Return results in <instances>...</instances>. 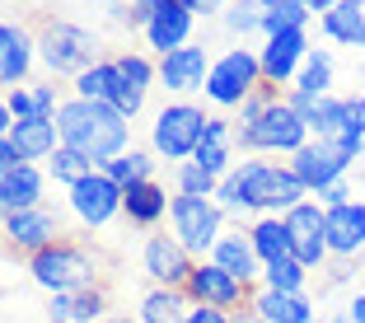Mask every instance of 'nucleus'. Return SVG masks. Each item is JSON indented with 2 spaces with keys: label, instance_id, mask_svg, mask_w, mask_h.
Masks as SVG:
<instances>
[{
  "label": "nucleus",
  "instance_id": "nucleus-1",
  "mask_svg": "<svg viewBox=\"0 0 365 323\" xmlns=\"http://www.w3.org/2000/svg\"><path fill=\"white\" fill-rule=\"evenodd\" d=\"M300 202H309V188L290 173V164L281 169L272 160H239L215 188V206L225 215H286Z\"/></svg>",
  "mask_w": 365,
  "mask_h": 323
},
{
  "label": "nucleus",
  "instance_id": "nucleus-2",
  "mask_svg": "<svg viewBox=\"0 0 365 323\" xmlns=\"http://www.w3.org/2000/svg\"><path fill=\"white\" fill-rule=\"evenodd\" d=\"M56 131H61L66 150H80L98 169L131 150V118H122L108 103H94V98H66L56 108Z\"/></svg>",
  "mask_w": 365,
  "mask_h": 323
},
{
  "label": "nucleus",
  "instance_id": "nucleus-3",
  "mask_svg": "<svg viewBox=\"0 0 365 323\" xmlns=\"http://www.w3.org/2000/svg\"><path fill=\"white\" fill-rule=\"evenodd\" d=\"M29 272H33V281L52 295H76V291L103 286V258H98V248L85 244V239H76V235H66V239H56L52 248L33 253Z\"/></svg>",
  "mask_w": 365,
  "mask_h": 323
},
{
  "label": "nucleus",
  "instance_id": "nucleus-4",
  "mask_svg": "<svg viewBox=\"0 0 365 323\" xmlns=\"http://www.w3.org/2000/svg\"><path fill=\"white\" fill-rule=\"evenodd\" d=\"M33 47H38V61H43L56 80L61 76L80 80L89 66L103 61V56H98V38L89 29H80V24H71V19H33Z\"/></svg>",
  "mask_w": 365,
  "mask_h": 323
},
{
  "label": "nucleus",
  "instance_id": "nucleus-5",
  "mask_svg": "<svg viewBox=\"0 0 365 323\" xmlns=\"http://www.w3.org/2000/svg\"><path fill=\"white\" fill-rule=\"evenodd\" d=\"M304 140H309V127L281 94L267 103V113L253 127H235V145L248 155H295Z\"/></svg>",
  "mask_w": 365,
  "mask_h": 323
},
{
  "label": "nucleus",
  "instance_id": "nucleus-6",
  "mask_svg": "<svg viewBox=\"0 0 365 323\" xmlns=\"http://www.w3.org/2000/svg\"><path fill=\"white\" fill-rule=\"evenodd\" d=\"M169 225H173V239H178L197 262H206L211 248L220 244V235H225V211L215 206V197H182V193H173Z\"/></svg>",
  "mask_w": 365,
  "mask_h": 323
},
{
  "label": "nucleus",
  "instance_id": "nucleus-7",
  "mask_svg": "<svg viewBox=\"0 0 365 323\" xmlns=\"http://www.w3.org/2000/svg\"><path fill=\"white\" fill-rule=\"evenodd\" d=\"M262 89V61L248 47H230L225 56H215L211 76H206V98L215 108H239L248 94Z\"/></svg>",
  "mask_w": 365,
  "mask_h": 323
},
{
  "label": "nucleus",
  "instance_id": "nucleus-8",
  "mask_svg": "<svg viewBox=\"0 0 365 323\" xmlns=\"http://www.w3.org/2000/svg\"><path fill=\"white\" fill-rule=\"evenodd\" d=\"M202 136H206V113L197 103H164L160 113H155L150 140H155V150H160L164 160H173V164L192 160Z\"/></svg>",
  "mask_w": 365,
  "mask_h": 323
},
{
  "label": "nucleus",
  "instance_id": "nucleus-9",
  "mask_svg": "<svg viewBox=\"0 0 365 323\" xmlns=\"http://www.w3.org/2000/svg\"><path fill=\"white\" fill-rule=\"evenodd\" d=\"M351 164L356 160L342 150V145H333V140H323V136H309L300 150L290 155V173L309 188V197L323 193V188H333V183H342Z\"/></svg>",
  "mask_w": 365,
  "mask_h": 323
},
{
  "label": "nucleus",
  "instance_id": "nucleus-10",
  "mask_svg": "<svg viewBox=\"0 0 365 323\" xmlns=\"http://www.w3.org/2000/svg\"><path fill=\"white\" fill-rule=\"evenodd\" d=\"M182 295L192 304H211V309H225V314H244L253 304V286L235 281L230 272L215 267V262H197L187 286H182Z\"/></svg>",
  "mask_w": 365,
  "mask_h": 323
},
{
  "label": "nucleus",
  "instance_id": "nucleus-11",
  "mask_svg": "<svg viewBox=\"0 0 365 323\" xmlns=\"http://www.w3.org/2000/svg\"><path fill=\"white\" fill-rule=\"evenodd\" d=\"M286 220V235H290V258L304 262V267H323V262L333 258L328 253V215H323L319 202H300L295 211L281 215Z\"/></svg>",
  "mask_w": 365,
  "mask_h": 323
},
{
  "label": "nucleus",
  "instance_id": "nucleus-12",
  "mask_svg": "<svg viewBox=\"0 0 365 323\" xmlns=\"http://www.w3.org/2000/svg\"><path fill=\"white\" fill-rule=\"evenodd\" d=\"M71 211H76V220L85 230H103L108 220L122 215V188L98 169V173H89V178H80V183L71 188Z\"/></svg>",
  "mask_w": 365,
  "mask_h": 323
},
{
  "label": "nucleus",
  "instance_id": "nucleus-13",
  "mask_svg": "<svg viewBox=\"0 0 365 323\" xmlns=\"http://www.w3.org/2000/svg\"><path fill=\"white\" fill-rule=\"evenodd\" d=\"M0 235H5V244L14 248V253H43V248H52L56 239H66V225L61 215L52 211V206H29V211L10 215L5 225H0Z\"/></svg>",
  "mask_w": 365,
  "mask_h": 323
},
{
  "label": "nucleus",
  "instance_id": "nucleus-14",
  "mask_svg": "<svg viewBox=\"0 0 365 323\" xmlns=\"http://www.w3.org/2000/svg\"><path fill=\"white\" fill-rule=\"evenodd\" d=\"M140 262H145V277L155 286H169V291H182L187 277H192V267H197V258L173 235H150L145 248H140Z\"/></svg>",
  "mask_w": 365,
  "mask_h": 323
},
{
  "label": "nucleus",
  "instance_id": "nucleus-15",
  "mask_svg": "<svg viewBox=\"0 0 365 323\" xmlns=\"http://www.w3.org/2000/svg\"><path fill=\"white\" fill-rule=\"evenodd\" d=\"M309 38H304V29H290V33H277V38H267V47L258 52L262 61V85L281 89V85H295V76H300L304 56H309Z\"/></svg>",
  "mask_w": 365,
  "mask_h": 323
},
{
  "label": "nucleus",
  "instance_id": "nucleus-16",
  "mask_svg": "<svg viewBox=\"0 0 365 323\" xmlns=\"http://www.w3.org/2000/svg\"><path fill=\"white\" fill-rule=\"evenodd\" d=\"M113 71H118V94H113V108H118L122 118H136L140 108H145V94L160 76H155V61L145 52H122L113 56Z\"/></svg>",
  "mask_w": 365,
  "mask_h": 323
},
{
  "label": "nucleus",
  "instance_id": "nucleus-17",
  "mask_svg": "<svg viewBox=\"0 0 365 323\" xmlns=\"http://www.w3.org/2000/svg\"><path fill=\"white\" fill-rule=\"evenodd\" d=\"M211 56H206V47H178V52L160 56L155 61V76H160V85L169 89V94H197V89H206V76H211Z\"/></svg>",
  "mask_w": 365,
  "mask_h": 323
},
{
  "label": "nucleus",
  "instance_id": "nucleus-18",
  "mask_svg": "<svg viewBox=\"0 0 365 323\" xmlns=\"http://www.w3.org/2000/svg\"><path fill=\"white\" fill-rule=\"evenodd\" d=\"M192 19L197 14L187 10V5H178V0H164L160 10L145 19V47H150L155 56H169L178 52V47H187V38H192Z\"/></svg>",
  "mask_w": 365,
  "mask_h": 323
},
{
  "label": "nucleus",
  "instance_id": "nucleus-19",
  "mask_svg": "<svg viewBox=\"0 0 365 323\" xmlns=\"http://www.w3.org/2000/svg\"><path fill=\"white\" fill-rule=\"evenodd\" d=\"M33 61H38V47H33V29L0 19V85H10V89L29 85Z\"/></svg>",
  "mask_w": 365,
  "mask_h": 323
},
{
  "label": "nucleus",
  "instance_id": "nucleus-20",
  "mask_svg": "<svg viewBox=\"0 0 365 323\" xmlns=\"http://www.w3.org/2000/svg\"><path fill=\"white\" fill-rule=\"evenodd\" d=\"M29 206H43V173H38V164H19V169L0 173V225L10 215L29 211Z\"/></svg>",
  "mask_w": 365,
  "mask_h": 323
},
{
  "label": "nucleus",
  "instance_id": "nucleus-21",
  "mask_svg": "<svg viewBox=\"0 0 365 323\" xmlns=\"http://www.w3.org/2000/svg\"><path fill=\"white\" fill-rule=\"evenodd\" d=\"M323 215H328V253L333 258H356L365 248V202L333 206Z\"/></svg>",
  "mask_w": 365,
  "mask_h": 323
},
{
  "label": "nucleus",
  "instance_id": "nucleus-22",
  "mask_svg": "<svg viewBox=\"0 0 365 323\" xmlns=\"http://www.w3.org/2000/svg\"><path fill=\"white\" fill-rule=\"evenodd\" d=\"M206 262H215L220 272H230V277L244 281V286H253V281L262 277V262H258V253H253V239L248 235H220V244L211 248Z\"/></svg>",
  "mask_w": 365,
  "mask_h": 323
},
{
  "label": "nucleus",
  "instance_id": "nucleus-23",
  "mask_svg": "<svg viewBox=\"0 0 365 323\" xmlns=\"http://www.w3.org/2000/svg\"><path fill=\"white\" fill-rule=\"evenodd\" d=\"M248 309L262 323H314V304L304 295H286V291H272V286H258Z\"/></svg>",
  "mask_w": 365,
  "mask_h": 323
},
{
  "label": "nucleus",
  "instance_id": "nucleus-24",
  "mask_svg": "<svg viewBox=\"0 0 365 323\" xmlns=\"http://www.w3.org/2000/svg\"><path fill=\"white\" fill-rule=\"evenodd\" d=\"M47 319L52 323H103L108 319V291H76V295H52L47 304Z\"/></svg>",
  "mask_w": 365,
  "mask_h": 323
},
{
  "label": "nucleus",
  "instance_id": "nucleus-25",
  "mask_svg": "<svg viewBox=\"0 0 365 323\" xmlns=\"http://www.w3.org/2000/svg\"><path fill=\"white\" fill-rule=\"evenodd\" d=\"M10 140H14V150H19L24 164H33V160H52V155L61 150V131H56V122H47V118L14 122V127H10Z\"/></svg>",
  "mask_w": 365,
  "mask_h": 323
},
{
  "label": "nucleus",
  "instance_id": "nucleus-26",
  "mask_svg": "<svg viewBox=\"0 0 365 323\" xmlns=\"http://www.w3.org/2000/svg\"><path fill=\"white\" fill-rule=\"evenodd\" d=\"M319 29L328 33L333 43L361 52V47H365V0H337L333 10L319 19Z\"/></svg>",
  "mask_w": 365,
  "mask_h": 323
},
{
  "label": "nucleus",
  "instance_id": "nucleus-27",
  "mask_svg": "<svg viewBox=\"0 0 365 323\" xmlns=\"http://www.w3.org/2000/svg\"><path fill=\"white\" fill-rule=\"evenodd\" d=\"M169 202H173V197L150 178V183H136V188H127V193H122V215H127L131 225H145V230H150V225H160L164 215H169Z\"/></svg>",
  "mask_w": 365,
  "mask_h": 323
},
{
  "label": "nucleus",
  "instance_id": "nucleus-28",
  "mask_svg": "<svg viewBox=\"0 0 365 323\" xmlns=\"http://www.w3.org/2000/svg\"><path fill=\"white\" fill-rule=\"evenodd\" d=\"M248 239H253V253H258L262 267L290 258V235H286V220H281V215H258V220L248 225Z\"/></svg>",
  "mask_w": 365,
  "mask_h": 323
},
{
  "label": "nucleus",
  "instance_id": "nucleus-29",
  "mask_svg": "<svg viewBox=\"0 0 365 323\" xmlns=\"http://www.w3.org/2000/svg\"><path fill=\"white\" fill-rule=\"evenodd\" d=\"M187 309H192V300L182 291L155 286V291L140 300V323H187Z\"/></svg>",
  "mask_w": 365,
  "mask_h": 323
},
{
  "label": "nucleus",
  "instance_id": "nucleus-30",
  "mask_svg": "<svg viewBox=\"0 0 365 323\" xmlns=\"http://www.w3.org/2000/svg\"><path fill=\"white\" fill-rule=\"evenodd\" d=\"M295 94H309V98H323V94H333V56L323 52V47H314L309 56H304L300 66V76H295Z\"/></svg>",
  "mask_w": 365,
  "mask_h": 323
},
{
  "label": "nucleus",
  "instance_id": "nucleus-31",
  "mask_svg": "<svg viewBox=\"0 0 365 323\" xmlns=\"http://www.w3.org/2000/svg\"><path fill=\"white\" fill-rule=\"evenodd\" d=\"M103 173L122 188V193H127V188L150 183V178H155V160H150L145 150H127V155H118V160H108V164H103Z\"/></svg>",
  "mask_w": 365,
  "mask_h": 323
},
{
  "label": "nucleus",
  "instance_id": "nucleus-32",
  "mask_svg": "<svg viewBox=\"0 0 365 323\" xmlns=\"http://www.w3.org/2000/svg\"><path fill=\"white\" fill-rule=\"evenodd\" d=\"M113 94H118V71H113V56L98 66H89L85 76L76 80V98H94V103L113 108Z\"/></svg>",
  "mask_w": 365,
  "mask_h": 323
},
{
  "label": "nucleus",
  "instance_id": "nucleus-33",
  "mask_svg": "<svg viewBox=\"0 0 365 323\" xmlns=\"http://www.w3.org/2000/svg\"><path fill=\"white\" fill-rule=\"evenodd\" d=\"M47 173H52V178H56L61 188H76L80 178L98 173V164H94V160H85L80 150H66V145H61V150H56L52 160H47Z\"/></svg>",
  "mask_w": 365,
  "mask_h": 323
},
{
  "label": "nucleus",
  "instance_id": "nucleus-34",
  "mask_svg": "<svg viewBox=\"0 0 365 323\" xmlns=\"http://www.w3.org/2000/svg\"><path fill=\"white\" fill-rule=\"evenodd\" d=\"M304 281H309V267L295 262V258H281V262H272V267H262V286H272V291L304 295Z\"/></svg>",
  "mask_w": 365,
  "mask_h": 323
},
{
  "label": "nucleus",
  "instance_id": "nucleus-35",
  "mask_svg": "<svg viewBox=\"0 0 365 323\" xmlns=\"http://www.w3.org/2000/svg\"><path fill=\"white\" fill-rule=\"evenodd\" d=\"M173 183H178V193L182 197H215V178L206 169H197L192 160H182V164H173Z\"/></svg>",
  "mask_w": 365,
  "mask_h": 323
},
{
  "label": "nucleus",
  "instance_id": "nucleus-36",
  "mask_svg": "<svg viewBox=\"0 0 365 323\" xmlns=\"http://www.w3.org/2000/svg\"><path fill=\"white\" fill-rule=\"evenodd\" d=\"M314 14L304 5H277V10H262V33L277 38V33H290V29H304Z\"/></svg>",
  "mask_w": 365,
  "mask_h": 323
},
{
  "label": "nucleus",
  "instance_id": "nucleus-37",
  "mask_svg": "<svg viewBox=\"0 0 365 323\" xmlns=\"http://www.w3.org/2000/svg\"><path fill=\"white\" fill-rule=\"evenodd\" d=\"M230 160H235V145H220V140H202L197 155H192V164H197V169H206L215 183L230 173Z\"/></svg>",
  "mask_w": 365,
  "mask_h": 323
},
{
  "label": "nucleus",
  "instance_id": "nucleus-38",
  "mask_svg": "<svg viewBox=\"0 0 365 323\" xmlns=\"http://www.w3.org/2000/svg\"><path fill=\"white\" fill-rule=\"evenodd\" d=\"M225 29L230 33H258L262 29V5L258 0H235V5H225Z\"/></svg>",
  "mask_w": 365,
  "mask_h": 323
},
{
  "label": "nucleus",
  "instance_id": "nucleus-39",
  "mask_svg": "<svg viewBox=\"0 0 365 323\" xmlns=\"http://www.w3.org/2000/svg\"><path fill=\"white\" fill-rule=\"evenodd\" d=\"M5 103H10V118H14V122H33V118H38L33 80H29V85H19V89H10V94H5Z\"/></svg>",
  "mask_w": 365,
  "mask_h": 323
},
{
  "label": "nucleus",
  "instance_id": "nucleus-40",
  "mask_svg": "<svg viewBox=\"0 0 365 323\" xmlns=\"http://www.w3.org/2000/svg\"><path fill=\"white\" fill-rule=\"evenodd\" d=\"M314 197H319V206H323V211H333V206H346V202H351V188H346V178H342V183L323 188V193H314Z\"/></svg>",
  "mask_w": 365,
  "mask_h": 323
},
{
  "label": "nucleus",
  "instance_id": "nucleus-41",
  "mask_svg": "<svg viewBox=\"0 0 365 323\" xmlns=\"http://www.w3.org/2000/svg\"><path fill=\"white\" fill-rule=\"evenodd\" d=\"M187 323H235V314L211 309V304H192V309H187Z\"/></svg>",
  "mask_w": 365,
  "mask_h": 323
},
{
  "label": "nucleus",
  "instance_id": "nucleus-42",
  "mask_svg": "<svg viewBox=\"0 0 365 323\" xmlns=\"http://www.w3.org/2000/svg\"><path fill=\"white\" fill-rule=\"evenodd\" d=\"M19 150H14V140L10 136H0V173H10V169H19Z\"/></svg>",
  "mask_w": 365,
  "mask_h": 323
},
{
  "label": "nucleus",
  "instance_id": "nucleus-43",
  "mask_svg": "<svg viewBox=\"0 0 365 323\" xmlns=\"http://www.w3.org/2000/svg\"><path fill=\"white\" fill-rule=\"evenodd\" d=\"M346 319H351V323H365V295H356V300L346 304Z\"/></svg>",
  "mask_w": 365,
  "mask_h": 323
},
{
  "label": "nucleus",
  "instance_id": "nucleus-44",
  "mask_svg": "<svg viewBox=\"0 0 365 323\" xmlns=\"http://www.w3.org/2000/svg\"><path fill=\"white\" fill-rule=\"evenodd\" d=\"M14 118H10V103H5V94H0V136H10Z\"/></svg>",
  "mask_w": 365,
  "mask_h": 323
},
{
  "label": "nucleus",
  "instance_id": "nucleus-45",
  "mask_svg": "<svg viewBox=\"0 0 365 323\" xmlns=\"http://www.w3.org/2000/svg\"><path fill=\"white\" fill-rule=\"evenodd\" d=\"M333 5H337V0H304V10H309V14H319V19H323L328 10H333Z\"/></svg>",
  "mask_w": 365,
  "mask_h": 323
},
{
  "label": "nucleus",
  "instance_id": "nucleus-46",
  "mask_svg": "<svg viewBox=\"0 0 365 323\" xmlns=\"http://www.w3.org/2000/svg\"><path fill=\"white\" fill-rule=\"evenodd\" d=\"M351 113H356V122H361V131H365V94H351Z\"/></svg>",
  "mask_w": 365,
  "mask_h": 323
},
{
  "label": "nucleus",
  "instance_id": "nucleus-47",
  "mask_svg": "<svg viewBox=\"0 0 365 323\" xmlns=\"http://www.w3.org/2000/svg\"><path fill=\"white\" fill-rule=\"evenodd\" d=\"M178 5H187V10H192V14H206V10H215L211 0H178Z\"/></svg>",
  "mask_w": 365,
  "mask_h": 323
},
{
  "label": "nucleus",
  "instance_id": "nucleus-48",
  "mask_svg": "<svg viewBox=\"0 0 365 323\" xmlns=\"http://www.w3.org/2000/svg\"><path fill=\"white\" fill-rule=\"evenodd\" d=\"M262 10H277V5H304V0H258Z\"/></svg>",
  "mask_w": 365,
  "mask_h": 323
},
{
  "label": "nucleus",
  "instance_id": "nucleus-49",
  "mask_svg": "<svg viewBox=\"0 0 365 323\" xmlns=\"http://www.w3.org/2000/svg\"><path fill=\"white\" fill-rule=\"evenodd\" d=\"M103 323H131V314H108Z\"/></svg>",
  "mask_w": 365,
  "mask_h": 323
},
{
  "label": "nucleus",
  "instance_id": "nucleus-50",
  "mask_svg": "<svg viewBox=\"0 0 365 323\" xmlns=\"http://www.w3.org/2000/svg\"><path fill=\"white\" fill-rule=\"evenodd\" d=\"M211 5H215V10H225V5H235V0H211Z\"/></svg>",
  "mask_w": 365,
  "mask_h": 323
},
{
  "label": "nucleus",
  "instance_id": "nucleus-51",
  "mask_svg": "<svg viewBox=\"0 0 365 323\" xmlns=\"http://www.w3.org/2000/svg\"><path fill=\"white\" fill-rule=\"evenodd\" d=\"M361 202H365V173H361Z\"/></svg>",
  "mask_w": 365,
  "mask_h": 323
}]
</instances>
